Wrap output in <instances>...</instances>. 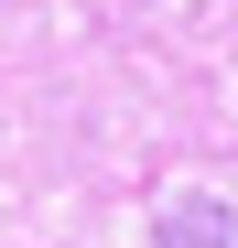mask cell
Masks as SVG:
<instances>
[{
  "instance_id": "obj_1",
  "label": "cell",
  "mask_w": 238,
  "mask_h": 248,
  "mask_svg": "<svg viewBox=\"0 0 238 248\" xmlns=\"http://www.w3.org/2000/svg\"><path fill=\"white\" fill-rule=\"evenodd\" d=\"M227 227H238V216H227L217 194H184L173 216H163V248H227Z\"/></svg>"
}]
</instances>
